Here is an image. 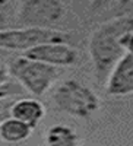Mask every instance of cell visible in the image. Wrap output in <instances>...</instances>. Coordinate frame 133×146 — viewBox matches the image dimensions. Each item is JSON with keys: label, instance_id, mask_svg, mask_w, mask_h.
Returning a JSON list of instances; mask_svg holds the SVG:
<instances>
[{"label": "cell", "instance_id": "1", "mask_svg": "<svg viewBox=\"0 0 133 146\" xmlns=\"http://www.w3.org/2000/svg\"><path fill=\"white\" fill-rule=\"evenodd\" d=\"M127 31H133V16H114L92 31L88 53L98 83H104L113 66L127 54L120 44V36Z\"/></svg>", "mask_w": 133, "mask_h": 146}, {"label": "cell", "instance_id": "2", "mask_svg": "<svg viewBox=\"0 0 133 146\" xmlns=\"http://www.w3.org/2000/svg\"><path fill=\"white\" fill-rule=\"evenodd\" d=\"M7 72L9 76L18 80L23 91L34 96L44 95L60 76V70L57 67L27 58L22 54L10 60Z\"/></svg>", "mask_w": 133, "mask_h": 146}, {"label": "cell", "instance_id": "3", "mask_svg": "<svg viewBox=\"0 0 133 146\" xmlns=\"http://www.w3.org/2000/svg\"><path fill=\"white\" fill-rule=\"evenodd\" d=\"M56 107L75 118H88L101 107V101L91 88L75 79L59 83L53 92Z\"/></svg>", "mask_w": 133, "mask_h": 146}, {"label": "cell", "instance_id": "4", "mask_svg": "<svg viewBox=\"0 0 133 146\" xmlns=\"http://www.w3.org/2000/svg\"><path fill=\"white\" fill-rule=\"evenodd\" d=\"M69 38L70 35L67 32L53 28L22 27L12 29H0V50L25 53L45 42H67Z\"/></svg>", "mask_w": 133, "mask_h": 146}, {"label": "cell", "instance_id": "5", "mask_svg": "<svg viewBox=\"0 0 133 146\" xmlns=\"http://www.w3.org/2000/svg\"><path fill=\"white\" fill-rule=\"evenodd\" d=\"M65 15L62 0H23L16 19L23 27L50 28Z\"/></svg>", "mask_w": 133, "mask_h": 146}, {"label": "cell", "instance_id": "6", "mask_svg": "<svg viewBox=\"0 0 133 146\" xmlns=\"http://www.w3.org/2000/svg\"><path fill=\"white\" fill-rule=\"evenodd\" d=\"M23 57L53 67H70L78 63L79 53L69 42H45L22 53Z\"/></svg>", "mask_w": 133, "mask_h": 146}, {"label": "cell", "instance_id": "7", "mask_svg": "<svg viewBox=\"0 0 133 146\" xmlns=\"http://www.w3.org/2000/svg\"><path fill=\"white\" fill-rule=\"evenodd\" d=\"M110 96H127L133 92V56L124 54L113 66L104 82Z\"/></svg>", "mask_w": 133, "mask_h": 146}, {"label": "cell", "instance_id": "8", "mask_svg": "<svg viewBox=\"0 0 133 146\" xmlns=\"http://www.w3.org/2000/svg\"><path fill=\"white\" fill-rule=\"evenodd\" d=\"M45 115V107L35 98H19L12 102L9 108V117H13L22 123L35 129Z\"/></svg>", "mask_w": 133, "mask_h": 146}, {"label": "cell", "instance_id": "9", "mask_svg": "<svg viewBox=\"0 0 133 146\" xmlns=\"http://www.w3.org/2000/svg\"><path fill=\"white\" fill-rule=\"evenodd\" d=\"M32 130V127L13 117H5L0 120V140L9 145L21 143L29 139Z\"/></svg>", "mask_w": 133, "mask_h": 146}, {"label": "cell", "instance_id": "10", "mask_svg": "<svg viewBox=\"0 0 133 146\" xmlns=\"http://www.w3.org/2000/svg\"><path fill=\"white\" fill-rule=\"evenodd\" d=\"M44 146H82L78 133L66 124H54L45 131Z\"/></svg>", "mask_w": 133, "mask_h": 146}, {"label": "cell", "instance_id": "11", "mask_svg": "<svg viewBox=\"0 0 133 146\" xmlns=\"http://www.w3.org/2000/svg\"><path fill=\"white\" fill-rule=\"evenodd\" d=\"M23 94V89H21L18 85L15 83H6L5 86L0 88V100L3 98H12V96H18V95H22Z\"/></svg>", "mask_w": 133, "mask_h": 146}, {"label": "cell", "instance_id": "12", "mask_svg": "<svg viewBox=\"0 0 133 146\" xmlns=\"http://www.w3.org/2000/svg\"><path fill=\"white\" fill-rule=\"evenodd\" d=\"M116 16H132L133 10V0H116Z\"/></svg>", "mask_w": 133, "mask_h": 146}, {"label": "cell", "instance_id": "13", "mask_svg": "<svg viewBox=\"0 0 133 146\" xmlns=\"http://www.w3.org/2000/svg\"><path fill=\"white\" fill-rule=\"evenodd\" d=\"M113 3H116V0H91L89 2V9L92 12H101V10L107 9Z\"/></svg>", "mask_w": 133, "mask_h": 146}, {"label": "cell", "instance_id": "14", "mask_svg": "<svg viewBox=\"0 0 133 146\" xmlns=\"http://www.w3.org/2000/svg\"><path fill=\"white\" fill-rule=\"evenodd\" d=\"M9 72H7V67L0 64V88L5 86L6 83H9Z\"/></svg>", "mask_w": 133, "mask_h": 146}, {"label": "cell", "instance_id": "15", "mask_svg": "<svg viewBox=\"0 0 133 146\" xmlns=\"http://www.w3.org/2000/svg\"><path fill=\"white\" fill-rule=\"evenodd\" d=\"M7 2H9V0H0V9H2L3 6H6V5H7Z\"/></svg>", "mask_w": 133, "mask_h": 146}, {"label": "cell", "instance_id": "16", "mask_svg": "<svg viewBox=\"0 0 133 146\" xmlns=\"http://www.w3.org/2000/svg\"><path fill=\"white\" fill-rule=\"evenodd\" d=\"M5 53H6V51H3V50H0V57H2V56H3Z\"/></svg>", "mask_w": 133, "mask_h": 146}]
</instances>
